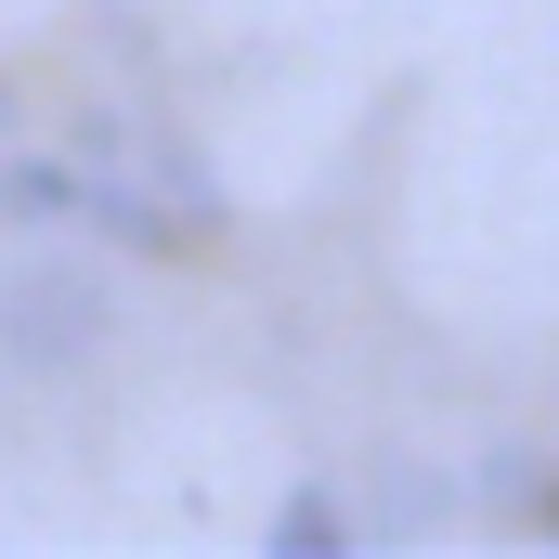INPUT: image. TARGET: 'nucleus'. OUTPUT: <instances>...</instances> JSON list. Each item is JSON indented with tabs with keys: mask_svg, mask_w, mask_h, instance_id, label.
<instances>
[{
	"mask_svg": "<svg viewBox=\"0 0 559 559\" xmlns=\"http://www.w3.org/2000/svg\"><path fill=\"white\" fill-rule=\"evenodd\" d=\"M79 209H92L118 248H143V261H182V209H169V195H131V182H105V169H92V182H79Z\"/></svg>",
	"mask_w": 559,
	"mask_h": 559,
	"instance_id": "nucleus-2",
	"label": "nucleus"
},
{
	"mask_svg": "<svg viewBox=\"0 0 559 559\" xmlns=\"http://www.w3.org/2000/svg\"><path fill=\"white\" fill-rule=\"evenodd\" d=\"M0 209H13V222H52V209H79V182L39 169V156H13V169H0Z\"/></svg>",
	"mask_w": 559,
	"mask_h": 559,
	"instance_id": "nucleus-4",
	"label": "nucleus"
},
{
	"mask_svg": "<svg viewBox=\"0 0 559 559\" xmlns=\"http://www.w3.org/2000/svg\"><path fill=\"white\" fill-rule=\"evenodd\" d=\"M0 352H13L26 378L92 365V352H105V286L66 274V261H13V274H0Z\"/></svg>",
	"mask_w": 559,
	"mask_h": 559,
	"instance_id": "nucleus-1",
	"label": "nucleus"
},
{
	"mask_svg": "<svg viewBox=\"0 0 559 559\" xmlns=\"http://www.w3.org/2000/svg\"><path fill=\"white\" fill-rule=\"evenodd\" d=\"M338 534H352V521H338L325 495H286V508H274V547L286 559H338Z\"/></svg>",
	"mask_w": 559,
	"mask_h": 559,
	"instance_id": "nucleus-3",
	"label": "nucleus"
},
{
	"mask_svg": "<svg viewBox=\"0 0 559 559\" xmlns=\"http://www.w3.org/2000/svg\"><path fill=\"white\" fill-rule=\"evenodd\" d=\"M534 521H547V534H559V481H547V495H534Z\"/></svg>",
	"mask_w": 559,
	"mask_h": 559,
	"instance_id": "nucleus-5",
	"label": "nucleus"
}]
</instances>
